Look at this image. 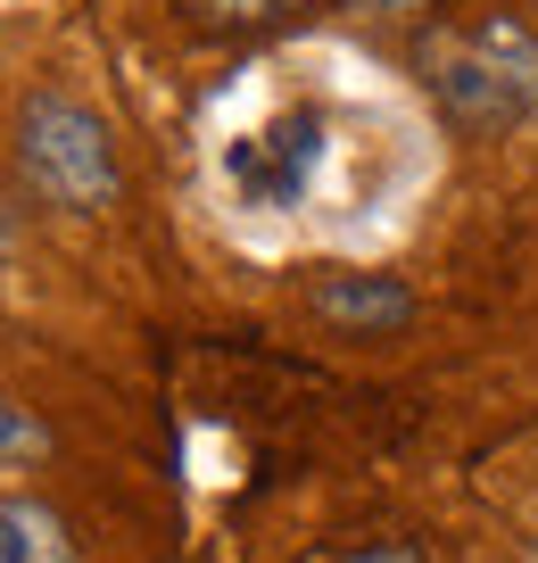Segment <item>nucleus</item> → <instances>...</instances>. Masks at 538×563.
<instances>
[{
    "instance_id": "6",
    "label": "nucleus",
    "mask_w": 538,
    "mask_h": 563,
    "mask_svg": "<svg viewBox=\"0 0 538 563\" xmlns=\"http://www.w3.org/2000/svg\"><path fill=\"white\" fill-rule=\"evenodd\" d=\"M191 25H216V34H241V25H274V18H290L298 0H174Z\"/></svg>"
},
{
    "instance_id": "5",
    "label": "nucleus",
    "mask_w": 538,
    "mask_h": 563,
    "mask_svg": "<svg viewBox=\"0 0 538 563\" xmlns=\"http://www.w3.org/2000/svg\"><path fill=\"white\" fill-rule=\"evenodd\" d=\"M0 563H75V539L42 497H0Z\"/></svg>"
},
{
    "instance_id": "9",
    "label": "nucleus",
    "mask_w": 538,
    "mask_h": 563,
    "mask_svg": "<svg viewBox=\"0 0 538 563\" xmlns=\"http://www.w3.org/2000/svg\"><path fill=\"white\" fill-rule=\"evenodd\" d=\"M348 9H365V18H422L431 0H348Z\"/></svg>"
},
{
    "instance_id": "7",
    "label": "nucleus",
    "mask_w": 538,
    "mask_h": 563,
    "mask_svg": "<svg viewBox=\"0 0 538 563\" xmlns=\"http://www.w3.org/2000/svg\"><path fill=\"white\" fill-rule=\"evenodd\" d=\"M42 448H51V431H42V422L25 415V406H9V398H0V473H9V464H34Z\"/></svg>"
},
{
    "instance_id": "1",
    "label": "nucleus",
    "mask_w": 538,
    "mask_h": 563,
    "mask_svg": "<svg viewBox=\"0 0 538 563\" xmlns=\"http://www.w3.org/2000/svg\"><path fill=\"white\" fill-rule=\"evenodd\" d=\"M415 67L455 133L497 141L538 117V25L514 18V9H472V18L431 25Z\"/></svg>"
},
{
    "instance_id": "4",
    "label": "nucleus",
    "mask_w": 538,
    "mask_h": 563,
    "mask_svg": "<svg viewBox=\"0 0 538 563\" xmlns=\"http://www.w3.org/2000/svg\"><path fill=\"white\" fill-rule=\"evenodd\" d=\"M307 307L331 323V332H356V340L406 332V323H415V290H406L398 274H315Z\"/></svg>"
},
{
    "instance_id": "2",
    "label": "nucleus",
    "mask_w": 538,
    "mask_h": 563,
    "mask_svg": "<svg viewBox=\"0 0 538 563\" xmlns=\"http://www.w3.org/2000/svg\"><path fill=\"white\" fill-rule=\"evenodd\" d=\"M18 175L34 199H51V208H108V199L124 191V166H117V141H108V124L91 117L84 100H67V91H34V100L18 108Z\"/></svg>"
},
{
    "instance_id": "8",
    "label": "nucleus",
    "mask_w": 538,
    "mask_h": 563,
    "mask_svg": "<svg viewBox=\"0 0 538 563\" xmlns=\"http://www.w3.org/2000/svg\"><path fill=\"white\" fill-rule=\"evenodd\" d=\"M348 563H422V555H415V547H406V539H382V547H356V555H348Z\"/></svg>"
},
{
    "instance_id": "3",
    "label": "nucleus",
    "mask_w": 538,
    "mask_h": 563,
    "mask_svg": "<svg viewBox=\"0 0 538 563\" xmlns=\"http://www.w3.org/2000/svg\"><path fill=\"white\" fill-rule=\"evenodd\" d=\"M315 166H323V117H315V108H290V117H274L265 133L232 141L224 175H232V191H241L249 208H298Z\"/></svg>"
}]
</instances>
